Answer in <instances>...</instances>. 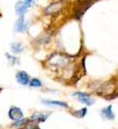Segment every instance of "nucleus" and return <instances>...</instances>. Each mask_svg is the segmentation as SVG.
Wrapping results in <instances>:
<instances>
[{"instance_id":"1","label":"nucleus","mask_w":118,"mask_h":129,"mask_svg":"<svg viewBox=\"0 0 118 129\" xmlns=\"http://www.w3.org/2000/svg\"><path fill=\"white\" fill-rule=\"evenodd\" d=\"M94 3V0H84L82 2H79L77 4V7L75 8V18L80 19L83 16V14L86 12V10Z\"/></svg>"},{"instance_id":"2","label":"nucleus","mask_w":118,"mask_h":129,"mask_svg":"<svg viewBox=\"0 0 118 129\" xmlns=\"http://www.w3.org/2000/svg\"><path fill=\"white\" fill-rule=\"evenodd\" d=\"M74 95L78 96V99H79L80 103H82L86 106H90V105H93L95 103V100L90 97L88 94L83 93V92H77V93H74Z\"/></svg>"},{"instance_id":"3","label":"nucleus","mask_w":118,"mask_h":129,"mask_svg":"<svg viewBox=\"0 0 118 129\" xmlns=\"http://www.w3.org/2000/svg\"><path fill=\"white\" fill-rule=\"evenodd\" d=\"M63 7V3L62 2H53L51 3L49 7L46 8V10H45V14L47 15H50V14H56L61 11V9Z\"/></svg>"},{"instance_id":"4","label":"nucleus","mask_w":118,"mask_h":129,"mask_svg":"<svg viewBox=\"0 0 118 129\" xmlns=\"http://www.w3.org/2000/svg\"><path fill=\"white\" fill-rule=\"evenodd\" d=\"M16 80L18 83H20L22 85H27V84H29L30 77L26 72H18L16 74Z\"/></svg>"},{"instance_id":"5","label":"nucleus","mask_w":118,"mask_h":129,"mask_svg":"<svg viewBox=\"0 0 118 129\" xmlns=\"http://www.w3.org/2000/svg\"><path fill=\"white\" fill-rule=\"evenodd\" d=\"M9 116H10L11 119L17 121V119H20L22 117V111L17 107H12L10 111H9Z\"/></svg>"},{"instance_id":"6","label":"nucleus","mask_w":118,"mask_h":129,"mask_svg":"<svg viewBox=\"0 0 118 129\" xmlns=\"http://www.w3.org/2000/svg\"><path fill=\"white\" fill-rule=\"evenodd\" d=\"M26 28H27V25H26L25 18H24V16H20L17 19V21L15 22L14 29H15L16 32H24L26 30Z\"/></svg>"},{"instance_id":"7","label":"nucleus","mask_w":118,"mask_h":129,"mask_svg":"<svg viewBox=\"0 0 118 129\" xmlns=\"http://www.w3.org/2000/svg\"><path fill=\"white\" fill-rule=\"evenodd\" d=\"M67 61V58L63 54H54L50 58V62L51 64H63V63H66Z\"/></svg>"},{"instance_id":"8","label":"nucleus","mask_w":118,"mask_h":129,"mask_svg":"<svg viewBox=\"0 0 118 129\" xmlns=\"http://www.w3.org/2000/svg\"><path fill=\"white\" fill-rule=\"evenodd\" d=\"M27 8L25 4H24V2H21V1H19V2H17L16 3V6H15V11H16V14L17 15H19V16H24V14L26 13V11H27Z\"/></svg>"},{"instance_id":"9","label":"nucleus","mask_w":118,"mask_h":129,"mask_svg":"<svg viewBox=\"0 0 118 129\" xmlns=\"http://www.w3.org/2000/svg\"><path fill=\"white\" fill-rule=\"evenodd\" d=\"M101 115L103 117L107 118V119H113L114 118V114H113V111H112V106H108V107L102 109L101 110Z\"/></svg>"},{"instance_id":"10","label":"nucleus","mask_w":118,"mask_h":129,"mask_svg":"<svg viewBox=\"0 0 118 129\" xmlns=\"http://www.w3.org/2000/svg\"><path fill=\"white\" fill-rule=\"evenodd\" d=\"M42 103L45 105H50V106H57V107H68L67 104L64 101H56V100H47V99H43Z\"/></svg>"},{"instance_id":"11","label":"nucleus","mask_w":118,"mask_h":129,"mask_svg":"<svg viewBox=\"0 0 118 129\" xmlns=\"http://www.w3.org/2000/svg\"><path fill=\"white\" fill-rule=\"evenodd\" d=\"M49 116V114H44V113H34L32 116H31V119H35L37 122H44L46 121V118Z\"/></svg>"},{"instance_id":"12","label":"nucleus","mask_w":118,"mask_h":129,"mask_svg":"<svg viewBox=\"0 0 118 129\" xmlns=\"http://www.w3.org/2000/svg\"><path fill=\"white\" fill-rule=\"evenodd\" d=\"M11 50H12V51L14 52V53L18 54V53L22 52V46H21L20 43H12V45H11Z\"/></svg>"},{"instance_id":"13","label":"nucleus","mask_w":118,"mask_h":129,"mask_svg":"<svg viewBox=\"0 0 118 129\" xmlns=\"http://www.w3.org/2000/svg\"><path fill=\"white\" fill-rule=\"evenodd\" d=\"M86 113H87V108H82L81 110H79V111H76V112H74V115L75 116H77V117H84L85 115H86Z\"/></svg>"},{"instance_id":"14","label":"nucleus","mask_w":118,"mask_h":129,"mask_svg":"<svg viewBox=\"0 0 118 129\" xmlns=\"http://www.w3.org/2000/svg\"><path fill=\"white\" fill-rule=\"evenodd\" d=\"M29 84L31 85V86H35V87H37V86H42V82H40V80L39 79H36V78H34V79H32V80H30L29 81Z\"/></svg>"},{"instance_id":"15","label":"nucleus","mask_w":118,"mask_h":129,"mask_svg":"<svg viewBox=\"0 0 118 129\" xmlns=\"http://www.w3.org/2000/svg\"><path fill=\"white\" fill-rule=\"evenodd\" d=\"M27 124V119H17V121L14 123V126H22V125H26Z\"/></svg>"},{"instance_id":"16","label":"nucleus","mask_w":118,"mask_h":129,"mask_svg":"<svg viewBox=\"0 0 118 129\" xmlns=\"http://www.w3.org/2000/svg\"><path fill=\"white\" fill-rule=\"evenodd\" d=\"M6 56H7V58H8V59L12 62V64H15V63L17 62V59H16V58H14V57H12V56H10L9 53H6Z\"/></svg>"},{"instance_id":"17","label":"nucleus","mask_w":118,"mask_h":129,"mask_svg":"<svg viewBox=\"0 0 118 129\" xmlns=\"http://www.w3.org/2000/svg\"><path fill=\"white\" fill-rule=\"evenodd\" d=\"M33 2H34V0H25V1H24V4H25L27 8H30V7L33 4Z\"/></svg>"},{"instance_id":"18","label":"nucleus","mask_w":118,"mask_h":129,"mask_svg":"<svg viewBox=\"0 0 118 129\" xmlns=\"http://www.w3.org/2000/svg\"><path fill=\"white\" fill-rule=\"evenodd\" d=\"M26 129H39L37 125H35V124H31V125H28L26 127Z\"/></svg>"}]
</instances>
